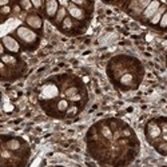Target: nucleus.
I'll return each mask as SVG.
<instances>
[{"instance_id":"1","label":"nucleus","mask_w":167,"mask_h":167,"mask_svg":"<svg viewBox=\"0 0 167 167\" xmlns=\"http://www.w3.org/2000/svg\"><path fill=\"white\" fill-rule=\"evenodd\" d=\"M16 35H18V38L26 44H32L38 40V35L35 34L32 29H29V28L24 27V26L19 27L16 29Z\"/></svg>"},{"instance_id":"2","label":"nucleus","mask_w":167,"mask_h":167,"mask_svg":"<svg viewBox=\"0 0 167 167\" xmlns=\"http://www.w3.org/2000/svg\"><path fill=\"white\" fill-rule=\"evenodd\" d=\"M58 94H59V91H58V87H56V86L52 84V83H48V84L43 86V88L40 90V95H39V97H40V99L48 100V99L56 98Z\"/></svg>"},{"instance_id":"3","label":"nucleus","mask_w":167,"mask_h":167,"mask_svg":"<svg viewBox=\"0 0 167 167\" xmlns=\"http://www.w3.org/2000/svg\"><path fill=\"white\" fill-rule=\"evenodd\" d=\"M3 45H4V48H7L9 52H19L20 51V44L15 40L12 36H4L3 38Z\"/></svg>"},{"instance_id":"4","label":"nucleus","mask_w":167,"mask_h":167,"mask_svg":"<svg viewBox=\"0 0 167 167\" xmlns=\"http://www.w3.org/2000/svg\"><path fill=\"white\" fill-rule=\"evenodd\" d=\"M160 136H162V130H160L159 126L156 123H154V122L149 123V126H147V138L151 139V140H155V139L160 138Z\"/></svg>"},{"instance_id":"5","label":"nucleus","mask_w":167,"mask_h":167,"mask_svg":"<svg viewBox=\"0 0 167 167\" xmlns=\"http://www.w3.org/2000/svg\"><path fill=\"white\" fill-rule=\"evenodd\" d=\"M159 7H160V3L158 2V0H151V3L143 11V18L144 19H151L155 15V12L159 9Z\"/></svg>"},{"instance_id":"6","label":"nucleus","mask_w":167,"mask_h":167,"mask_svg":"<svg viewBox=\"0 0 167 167\" xmlns=\"http://www.w3.org/2000/svg\"><path fill=\"white\" fill-rule=\"evenodd\" d=\"M58 11H59L58 0H45V13H47L50 18L55 16Z\"/></svg>"},{"instance_id":"7","label":"nucleus","mask_w":167,"mask_h":167,"mask_svg":"<svg viewBox=\"0 0 167 167\" xmlns=\"http://www.w3.org/2000/svg\"><path fill=\"white\" fill-rule=\"evenodd\" d=\"M67 11L70 12L71 16L75 18V19H78V20L84 19V11L82 8H79L76 4H74V3L68 4V6H67Z\"/></svg>"},{"instance_id":"8","label":"nucleus","mask_w":167,"mask_h":167,"mask_svg":"<svg viewBox=\"0 0 167 167\" xmlns=\"http://www.w3.org/2000/svg\"><path fill=\"white\" fill-rule=\"evenodd\" d=\"M26 22H27V24L29 27H32L35 29H40L43 26V20L40 16H38V15H28Z\"/></svg>"},{"instance_id":"9","label":"nucleus","mask_w":167,"mask_h":167,"mask_svg":"<svg viewBox=\"0 0 167 167\" xmlns=\"http://www.w3.org/2000/svg\"><path fill=\"white\" fill-rule=\"evenodd\" d=\"M166 11H167V9H166V7H164V6H160L158 11L155 12V15H154L153 18H151V24H158V23L160 22L162 16H163V13H164Z\"/></svg>"},{"instance_id":"10","label":"nucleus","mask_w":167,"mask_h":167,"mask_svg":"<svg viewBox=\"0 0 167 167\" xmlns=\"http://www.w3.org/2000/svg\"><path fill=\"white\" fill-rule=\"evenodd\" d=\"M6 147L9 150V151H16L20 149V142L18 139H11L9 142H7Z\"/></svg>"},{"instance_id":"11","label":"nucleus","mask_w":167,"mask_h":167,"mask_svg":"<svg viewBox=\"0 0 167 167\" xmlns=\"http://www.w3.org/2000/svg\"><path fill=\"white\" fill-rule=\"evenodd\" d=\"M100 131H102V135L104 136L106 139H112L114 138V134H112V131H111V128L108 127L107 124H103L102 126V128H100Z\"/></svg>"},{"instance_id":"12","label":"nucleus","mask_w":167,"mask_h":167,"mask_svg":"<svg viewBox=\"0 0 167 167\" xmlns=\"http://www.w3.org/2000/svg\"><path fill=\"white\" fill-rule=\"evenodd\" d=\"M65 15H67V11H65V8H64V7H60V8H59V11L56 12V23L63 22V20H64L65 18H67Z\"/></svg>"},{"instance_id":"13","label":"nucleus","mask_w":167,"mask_h":167,"mask_svg":"<svg viewBox=\"0 0 167 167\" xmlns=\"http://www.w3.org/2000/svg\"><path fill=\"white\" fill-rule=\"evenodd\" d=\"M133 75L131 74H124L122 78H120V83H122L123 86H130L131 83H133Z\"/></svg>"},{"instance_id":"14","label":"nucleus","mask_w":167,"mask_h":167,"mask_svg":"<svg viewBox=\"0 0 167 167\" xmlns=\"http://www.w3.org/2000/svg\"><path fill=\"white\" fill-rule=\"evenodd\" d=\"M150 3H151V0H140V2H139V4H138V6H136V8H135V12L144 11V9H146V7H147Z\"/></svg>"},{"instance_id":"15","label":"nucleus","mask_w":167,"mask_h":167,"mask_svg":"<svg viewBox=\"0 0 167 167\" xmlns=\"http://www.w3.org/2000/svg\"><path fill=\"white\" fill-rule=\"evenodd\" d=\"M2 62L4 64H15L16 63V58H13L12 55H2Z\"/></svg>"},{"instance_id":"16","label":"nucleus","mask_w":167,"mask_h":167,"mask_svg":"<svg viewBox=\"0 0 167 167\" xmlns=\"http://www.w3.org/2000/svg\"><path fill=\"white\" fill-rule=\"evenodd\" d=\"M58 110H59V111H67V110H68V100H65V99L59 100V103H58Z\"/></svg>"},{"instance_id":"17","label":"nucleus","mask_w":167,"mask_h":167,"mask_svg":"<svg viewBox=\"0 0 167 167\" xmlns=\"http://www.w3.org/2000/svg\"><path fill=\"white\" fill-rule=\"evenodd\" d=\"M20 7H22L23 9H26V11H28V9H31L34 7V4L31 0H22V3H20Z\"/></svg>"},{"instance_id":"18","label":"nucleus","mask_w":167,"mask_h":167,"mask_svg":"<svg viewBox=\"0 0 167 167\" xmlns=\"http://www.w3.org/2000/svg\"><path fill=\"white\" fill-rule=\"evenodd\" d=\"M158 151L159 153H162V154H164V153H167V142L164 140V142H162L160 144H158Z\"/></svg>"},{"instance_id":"19","label":"nucleus","mask_w":167,"mask_h":167,"mask_svg":"<svg viewBox=\"0 0 167 167\" xmlns=\"http://www.w3.org/2000/svg\"><path fill=\"white\" fill-rule=\"evenodd\" d=\"M76 94H78V90L75 87H71V88H68L67 91H65V97H67V98H71V97H74V95H76Z\"/></svg>"},{"instance_id":"20","label":"nucleus","mask_w":167,"mask_h":167,"mask_svg":"<svg viewBox=\"0 0 167 167\" xmlns=\"http://www.w3.org/2000/svg\"><path fill=\"white\" fill-rule=\"evenodd\" d=\"M62 23H63V28H71L72 27V20H71V18H65Z\"/></svg>"},{"instance_id":"21","label":"nucleus","mask_w":167,"mask_h":167,"mask_svg":"<svg viewBox=\"0 0 167 167\" xmlns=\"http://www.w3.org/2000/svg\"><path fill=\"white\" fill-rule=\"evenodd\" d=\"M159 24H160V27H162V28L167 27V11H166V12L163 13V16H162V19H160Z\"/></svg>"},{"instance_id":"22","label":"nucleus","mask_w":167,"mask_h":167,"mask_svg":"<svg viewBox=\"0 0 167 167\" xmlns=\"http://www.w3.org/2000/svg\"><path fill=\"white\" fill-rule=\"evenodd\" d=\"M31 2H32L35 8H40V7H42V0H31Z\"/></svg>"},{"instance_id":"23","label":"nucleus","mask_w":167,"mask_h":167,"mask_svg":"<svg viewBox=\"0 0 167 167\" xmlns=\"http://www.w3.org/2000/svg\"><path fill=\"white\" fill-rule=\"evenodd\" d=\"M71 3L76 4V6H84V4H86V0H71Z\"/></svg>"},{"instance_id":"24","label":"nucleus","mask_w":167,"mask_h":167,"mask_svg":"<svg viewBox=\"0 0 167 167\" xmlns=\"http://www.w3.org/2000/svg\"><path fill=\"white\" fill-rule=\"evenodd\" d=\"M9 12H11V7L4 6V7L2 8V13H4V15H6V13H9Z\"/></svg>"},{"instance_id":"25","label":"nucleus","mask_w":167,"mask_h":167,"mask_svg":"<svg viewBox=\"0 0 167 167\" xmlns=\"http://www.w3.org/2000/svg\"><path fill=\"white\" fill-rule=\"evenodd\" d=\"M68 99H70V100H72V102H76V100L80 99V95L76 94V95H74V97H71V98H68Z\"/></svg>"},{"instance_id":"26","label":"nucleus","mask_w":167,"mask_h":167,"mask_svg":"<svg viewBox=\"0 0 167 167\" xmlns=\"http://www.w3.org/2000/svg\"><path fill=\"white\" fill-rule=\"evenodd\" d=\"M76 111H78V108H76V107H71V108L68 110V114H70V115H72V114H76Z\"/></svg>"},{"instance_id":"27","label":"nucleus","mask_w":167,"mask_h":167,"mask_svg":"<svg viewBox=\"0 0 167 167\" xmlns=\"http://www.w3.org/2000/svg\"><path fill=\"white\" fill-rule=\"evenodd\" d=\"M162 138H163V140L167 142V128H164V131L162 133Z\"/></svg>"},{"instance_id":"28","label":"nucleus","mask_w":167,"mask_h":167,"mask_svg":"<svg viewBox=\"0 0 167 167\" xmlns=\"http://www.w3.org/2000/svg\"><path fill=\"white\" fill-rule=\"evenodd\" d=\"M123 135H124V136H130V135H131V131H130L128 128H126V130L123 131Z\"/></svg>"},{"instance_id":"29","label":"nucleus","mask_w":167,"mask_h":167,"mask_svg":"<svg viewBox=\"0 0 167 167\" xmlns=\"http://www.w3.org/2000/svg\"><path fill=\"white\" fill-rule=\"evenodd\" d=\"M9 3V0H0V4H2V7L4 6H7V4Z\"/></svg>"}]
</instances>
